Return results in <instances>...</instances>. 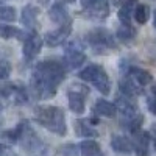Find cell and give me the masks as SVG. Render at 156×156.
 Segmentation results:
<instances>
[{"label": "cell", "instance_id": "6da1fadb", "mask_svg": "<svg viewBox=\"0 0 156 156\" xmlns=\"http://www.w3.org/2000/svg\"><path fill=\"white\" fill-rule=\"evenodd\" d=\"M66 69L67 67L58 59H44L37 62L30 80L31 94L39 100L55 97L58 86L66 78Z\"/></svg>", "mask_w": 156, "mask_h": 156}, {"label": "cell", "instance_id": "7a4b0ae2", "mask_svg": "<svg viewBox=\"0 0 156 156\" xmlns=\"http://www.w3.org/2000/svg\"><path fill=\"white\" fill-rule=\"evenodd\" d=\"M34 119L41 126L48 129L50 133H55L58 136H64L67 133L66 114L58 106H36Z\"/></svg>", "mask_w": 156, "mask_h": 156}, {"label": "cell", "instance_id": "3957f363", "mask_svg": "<svg viewBox=\"0 0 156 156\" xmlns=\"http://www.w3.org/2000/svg\"><path fill=\"white\" fill-rule=\"evenodd\" d=\"M78 76H80V80L90 83L103 95H108L111 92L109 75L106 73V70L103 69L100 64H89V66H86L83 70H80Z\"/></svg>", "mask_w": 156, "mask_h": 156}, {"label": "cell", "instance_id": "277c9868", "mask_svg": "<svg viewBox=\"0 0 156 156\" xmlns=\"http://www.w3.org/2000/svg\"><path fill=\"white\" fill-rule=\"evenodd\" d=\"M86 41L95 53H105V51L115 47V37L106 28H95L89 31L86 36Z\"/></svg>", "mask_w": 156, "mask_h": 156}, {"label": "cell", "instance_id": "5b68a950", "mask_svg": "<svg viewBox=\"0 0 156 156\" xmlns=\"http://www.w3.org/2000/svg\"><path fill=\"white\" fill-rule=\"evenodd\" d=\"M20 142V145L25 151H28L30 154H37V156H44L47 154V147L45 144L39 139V136L31 129V126L27 123V122H23V128H22V134L19 137Z\"/></svg>", "mask_w": 156, "mask_h": 156}, {"label": "cell", "instance_id": "8992f818", "mask_svg": "<svg viewBox=\"0 0 156 156\" xmlns=\"http://www.w3.org/2000/svg\"><path fill=\"white\" fill-rule=\"evenodd\" d=\"M84 61H86L84 45L78 39L69 41L64 47V66L67 69H78Z\"/></svg>", "mask_w": 156, "mask_h": 156}, {"label": "cell", "instance_id": "52a82bcc", "mask_svg": "<svg viewBox=\"0 0 156 156\" xmlns=\"http://www.w3.org/2000/svg\"><path fill=\"white\" fill-rule=\"evenodd\" d=\"M86 94L87 89L83 86L75 84V87H70L67 90V100H69V108L75 114L81 115L86 111Z\"/></svg>", "mask_w": 156, "mask_h": 156}, {"label": "cell", "instance_id": "ba28073f", "mask_svg": "<svg viewBox=\"0 0 156 156\" xmlns=\"http://www.w3.org/2000/svg\"><path fill=\"white\" fill-rule=\"evenodd\" d=\"M0 97L12 105H23L28 101L27 89L20 84H6L0 89Z\"/></svg>", "mask_w": 156, "mask_h": 156}, {"label": "cell", "instance_id": "9c48e42d", "mask_svg": "<svg viewBox=\"0 0 156 156\" xmlns=\"http://www.w3.org/2000/svg\"><path fill=\"white\" fill-rule=\"evenodd\" d=\"M42 44H44V39L39 36L36 31L28 33L27 36H25V39H23V47H22L23 58L27 59V61L34 59L39 53H41Z\"/></svg>", "mask_w": 156, "mask_h": 156}, {"label": "cell", "instance_id": "30bf717a", "mask_svg": "<svg viewBox=\"0 0 156 156\" xmlns=\"http://www.w3.org/2000/svg\"><path fill=\"white\" fill-rule=\"evenodd\" d=\"M70 33H72V22H69L66 25H59V28H56L53 31H48L44 36V42L48 47H58V45L66 42V39L69 37Z\"/></svg>", "mask_w": 156, "mask_h": 156}, {"label": "cell", "instance_id": "8fae6325", "mask_svg": "<svg viewBox=\"0 0 156 156\" xmlns=\"http://www.w3.org/2000/svg\"><path fill=\"white\" fill-rule=\"evenodd\" d=\"M81 6L89 11V14L97 19H105L109 12L108 0H81Z\"/></svg>", "mask_w": 156, "mask_h": 156}, {"label": "cell", "instance_id": "7c38bea8", "mask_svg": "<svg viewBox=\"0 0 156 156\" xmlns=\"http://www.w3.org/2000/svg\"><path fill=\"white\" fill-rule=\"evenodd\" d=\"M150 140H151L150 133L144 131V129L134 133V139H133L134 153L137 156H148L150 154Z\"/></svg>", "mask_w": 156, "mask_h": 156}, {"label": "cell", "instance_id": "4fadbf2b", "mask_svg": "<svg viewBox=\"0 0 156 156\" xmlns=\"http://www.w3.org/2000/svg\"><path fill=\"white\" fill-rule=\"evenodd\" d=\"M111 148L115 153H120V154H129L131 151H134L133 140H129L126 136H112L111 137Z\"/></svg>", "mask_w": 156, "mask_h": 156}, {"label": "cell", "instance_id": "5bb4252c", "mask_svg": "<svg viewBox=\"0 0 156 156\" xmlns=\"http://www.w3.org/2000/svg\"><path fill=\"white\" fill-rule=\"evenodd\" d=\"M129 98H131V97H126V95L122 94V95H119L115 98V103H114L117 111H120L123 114V117H133L134 114H137L134 101H131Z\"/></svg>", "mask_w": 156, "mask_h": 156}, {"label": "cell", "instance_id": "9a60e30c", "mask_svg": "<svg viewBox=\"0 0 156 156\" xmlns=\"http://www.w3.org/2000/svg\"><path fill=\"white\" fill-rule=\"evenodd\" d=\"M48 16L51 19V22H55L58 25H66L70 22V17H69V12L67 9L64 8L61 3H55L48 9Z\"/></svg>", "mask_w": 156, "mask_h": 156}, {"label": "cell", "instance_id": "2e32d148", "mask_svg": "<svg viewBox=\"0 0 156 156\" xmlns=\"http://www.w3.org/2000/svg\"><path fill=\"white\" fill-rule=\"evenodd\" d=\"M94 111H95V114H98L101 117H109V119H112V117H115L117 108L114 103H111L105 98H98L94 105Z\"/></svg>", "mask_w": 156, "mask_h": 156}, {"label": "cell", "instance_id": "e0dca14e", "mask_svg": "<svg viewBox=\"0 0 156 156\" xmlns=\"http://www.w3.org/2000/svg\"><path fill=\"white\" fill-rule=\"evenodd\" d=\"M90 119H80V120H75L73 123V128H75V134L76 136H81V137H95L98 133L95 131V129L90 126Z\"/></svg>", "mask_w": 156, "mask_h": 156}, {"label": "cell", "instance_id": "ac0fdd59", "mask_svg": "<svg viewBox=\"0 0 156 156\" xmlns=\"http://www.w3.org/2000/svg\"><path fill=\"white\" fill-rule=\"evenodd\" d=\"M78 148H80V153L81 156H103V151H101V147L97 140L94 139H86L83 140L80 145H78Z\"/></svg>", "mask_w": 156, "mask_h": 156}, {"label": "cell", "instance_id": "d6986e66", "mask_svg": "<svg viewBox=\"0 0 156 156\" xmlns=\"http://www.w3.org/2000/svg\"><path fill=\"white\" fill-rule=\"evenodd\" d=\"M136 6H137L136 0H126V2L120 6V9H119V20H120L123 25H129V22H131V17L134 16Z\"/></svg>", "mask_w": 156, "mask_h": 156}, {"label": "cell", "instance_id": "ffe728a7", "mask_svg": "<svg viewBox=\"0 0 156 156\" xmlns=\"http://www.w3.org/2000/svg\"><path fill=\"white\" fill-rule=\"evenodd\" d=\"M119 89L126 97H136L142 94V86H139L137 83H133L129 78H122L119 81Z\"/></svg>", "mask_w": 156, "mask_h": 156}, {"label": "cell", "instance_id": "44dd1931", "mask_svg": "<svg viewBox=\"0 0 156 156\" xmlns=\"http://www.w3.org/2000/svg\"><path fill=\"white\" fill-rule=\"evenodd\" d=\"M129 73H131V76L134 78V81L139 84V86H147L150 83H153V75L145 70V69H140V67H131L129 69Z\"/></svg>", "mask_w": 156, "mask_h": 156}, {"label": "cell", "instance_id": "7402d4cb", "mask_svg": "<svg viewBox=\"0 0 156 156\" xmlns=\"http://www.w3.org/2000/svg\"><path fill=\"white\" fill-rule=\"evenodd\" d=\"M37 8L33 5H27L22 9V23L25 25L27 28H34L36 25V19H37Z\"/></svg>", "mask_w": 156, "mask_h": 156}, {"label": "cell", "instance_id": "603a6c76", "mask_svg": "<svg viewBox=\"0 0 156 156\" xmlns=\"http://www.w3.org/2000/svg\"><path fill=\"white\" fill-rule=\"evenodd\" d=\"M0 37L3 39H11V37H17V39H25V34L20 28L11 27V25H3L0 23Z\"/></svg>", "mask_w": 156, "mask_h": 156}, {"label": "cell", "instance_id": "cb8c5ba5", "mask_svg": "<svg viewBox=\"0 0 156 156\" xmlns=\"http://www.w3.org/2000/svg\"><path fill=\"white\" fill-rule=\"evenodd\" d=\"M115 36H117V39H120L122 42H129L136 37V30L131 27V25H123L122 23L120 27L117 28Z\"/></svg>", "mask_w": 156, "mask_h": 156}, {"label": "cell", "instance_id": "d4e9b609", "mask_svg": "<svg viewBox=\"0 0 156 156\" xmlns=\"http://www.w3.org/2000/svg\"><path fill=\"white\" fill-rule=\"evenodd\" d=\"M134 19L140 25L147 23L148 19H150V8L147 5H137L136 9H134Z\"/></svg>", "mask_w": 156, "mask_h": 156}, {"label": "cell", "instance_id": "484cf974", "mask_svg": "<svg viewBox=\"0 0 156 156\" xmlns=\"http://www.w3.org/2000/svg\"><path fill=\"white\" fill-rule=\"evenodd\" d=\"M142 123H144V115L137 112V114H134L133 117H128V125H126V126H128L129 131L134 134V133L140 131Z\"/></svg>", "mask_w": 156, "mask_h": 156}, {"label": "cell", "instance_id": "4316f807", "mask_svg": "<svg viewBox=\"0 0 156 156\" xmlns=\"http://www.w3.org/2000/svg\"><path fill=\"white\" fill-rule=\"evenodd\" d=\"M0 20L3 22L16 20V9L12 6H0Z\"/></svg>", "mask_w": 156, "mask_h": 156}, {"label": "cell", "instance_id": "83f0119b", "mask_svg": "<svg viewBox=\"0 0 156 156\" xmlns=\"http://www.w3.org/2000/svg\"><path fill=\"white\" fill-rule=\"evenodd\" d=\"M11 75V64L6 59H0V80H6Z\"/></svg>", "mask_w": 156, "mask_h": 156}, {"label": "cell", "instance_id": "f1b7e54d", "mask_svg": "<svg viewBox=\"0 0 156 156\" xmlns=\"http://www.w3.org/2000/svg\"><path fill=\"white\" fill-rule=\"evenodd\" d=\"M147 108H148V111H150L153 115H156V98H154V97L147 98Z\"/></svg>", "mask_w": 156, "mask_h": 156}, {"label": "cell", "instance_id": "f546056e", "mask_svg": "<svg viewBox=\"0 0 156 156\" xmlns=\"http://www.w3.org/2000/svg\"><path fill=\"white\" fill-rule=\"evenodd\" d=\"M153 25H154V28H156V9L153 12Z\"/></svg>", "mask_w": 156, "mask_h": 156}, {"label": "cell", "instance_id": "4dcf8cb0", "mask_svg": "<svg viewBox=\"0 0 156 156\" xmlns=\"http://www.w3.org/2000/svg\"><path fill=\"white\" fill-rule=\"evenodd\" d=\"M151 94L156 97V83H154V84H153V87H151Z\"/></svg>", "mask_w": 156, "mask_h": 156}, {"label": "cell", "instance_id": "1f68e13d", "mask_svg": "<svg viewBox=\"0 0 156 156\" xmlns=\"http://www.w3.org/2000/svg\"><path fill=\"white\" fill-rule=\"evenodd\" d=\"M114 2H115L117 5H123V3L126 2V0H114Z\"/></svg>", "mask_w": 156, "mask_h": 156}, {"label": "cell", "instance_id": "d6a6232c", "mask_svg": "<svg viewBox=\"0 0 156 156\" xmlns=\"http://www.w3.org/2000/svg\"><path fill=\"white\" fill-rule=\"evenodd\" d=\"M37 2L41 3V5H47V3H48V0H37Z\"/></svg>", "mask_w": 156, "mask_h": 156}, {"label": "cell", "instance_id": "836d02e7", "mask_svg": "<svg viewBox=\"0 0 156 156\" xmlns=\"http://www.w3.org/2000/svg\"><path fill=\"white\" fill-rule=\"evenodd\" d=\"M61 2H75V0H58V3H61Z\"/></svg>", "mask_w": 156, "mask_h": 156}, {"label": "cell", "instance_id": "e575fe53", "mask_svg": "<svg viewBox=\"0 0 156 156\" xmlns=\"http://www.w3.org/2000/svg\"><path fill=\"white\" fill-rule=\"evenodd\" d=\"M153 144H154V148H156V139H154V140H153Z\"/></svg>", "mask_w": 156, "mask_h": 156}]
</instances>
